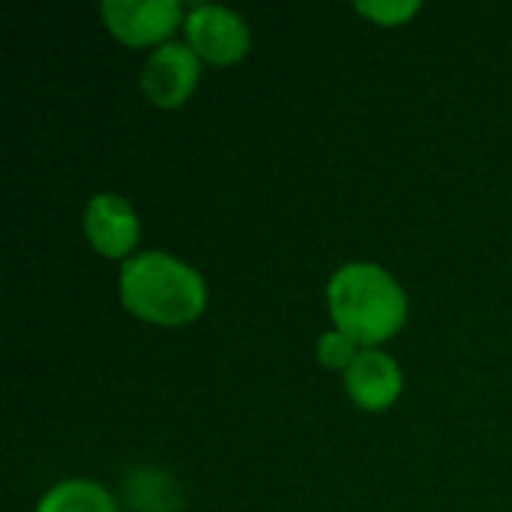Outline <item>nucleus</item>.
<instances>
[{"label": "nucleus", "mask_w": 512, "mask_h": 512, "mask_svg": "<svg viewBox=\"0 0 512 512\" xmlns=\"http://www.w3.org/2000/svg\"><path fill=\"white\" fill-rule=\"evenodd\" d=\"M327 309L336 330L351 336L360 348H378L405 327L408 294L384 267L354 261L330 276Z\"/></svg>", "instance_id": "1"}, {"label": "nucleus", "mask_w": 512, "mask_h": 512, "mask_svg": "<svg viewBox=\"0 0 512 512\" xmlns=\"http://www.w3.org/2000/svg\"><path fill=\"white\" fill-rule=\"evenodd\" d=\"M117 288L126 312L156 327L192 324L207 306L201 273L168 252H141L123 261Z\"/></svg>", "instance_id": "2"}, {"label": "nucleus", "mask_w": 512, "mask_h": 512, "mask_svg": "<svg viewBox=\"0 0 512 512\" xmlns=\"http://www.w3.org/2000/svg\"><path fill=\"white\" fill-rule=\"evenodd\" d=\"M183 33L189 48L198 54V60H207L213 66H231L240 63L252 48L249 24L225 6L216 3H198L186 12Z\"/></svg>", "instance_id": "3"}, {"label": "nucleus", "mask_w": 512, "mask_h": 512, "mask_svg": "<svg viewBox=\"0 0 512 512\" xmlns=\"http://www.w3.org/2000/svg\"><path fill=\"white\" fill-rule=\"evenodd\" d=\"M99 12L108 33L126 48H162L186 21L177 0H105Z\"/></svg>", "instance_id": "4"}, {"label": "nucleus", "mask_w": 512, "mask_h": 512, "mask_svg": "<svg viewBox=\"0 0 512 512\" xmlns=\"http://www.w3.org/2000/svg\"><path fill=\"white\" fill-rule=\"evenodd\" d=\"M201 81V60L183 42L153 48L141 69V90L156 108H180L192 99Z\"/></svg>", "instance_id": "5"}, {"label": "nucleus", "mask_w": 512, "mask_h": 512, "mask_svg": "<svg viewBox=\"0 0 512 512\" xmlns=\"http://www.w3.org/2000/svg\"><path fill=\"white\" fill-rule=\"evenodd\" d=\"M84 237L105 258H126L141 237V222L132 204L114 192H99L84 207Z\"/></svg>", "instance_id": "6"}, {"label": "nucleus", "mask_w": 512, "mask_h": 512, "mask_svg": "<svg viewBox=\"0 0 512 512\" xmlns=\"http://www.w3.org/2000/svg\"><path fill=\"white\" fill-rule=\"evenodd\" d=\"M402 387L405 378L399 363L378 348H363L345 372V390L351 402L372 414L393 408L396 399L402 396Z\"/></svg>", "instance_id": "7"}, {"label": "nucleus", "mask_w": 512, "mask_h": 512, "mask_svg": "<svg viewBox=\"0 0 512 512\" xmlns=\"http://www.w3.org/2000/svg\"><path fill=\"white\" fill-rule=\"evenodd\" d=\"M36 512H120L117 501L93 480H63L51 486Z\"/></svg>", "instance_id": "8"}, {"label": "nucleus", "mask_w": 512, "mask_h": 512, "mask_svg": "<svg viewBox=\"0 0 512 512\" xmlns=\"http://www.w3.org/2000/svg\"><path fill=\"white\" fill-rule=\"evenodd\" d=\"M129 501L135 504L138 512H168L177 510L180 498L171 486V477L159 471H138L129 480Z\"/></svg>", "instance_id": "9"}, {"label": "nucleus", "mask_w": 512, "mask_h": 512, "mask_svg": "<svg viewBox=\"0 0 512 512\" xmlns=\"http://www.w3.org/2000/svg\"><path fill=\"white\" fill-rule=\"evenodd\" d=\"M354 9L372 24L399 27V24H408L423 9V3L420 0H363V3H354Z\"/></svg>", "instance_id": "10"}, {"label": "nucleus", "mask_w": 512, "mask_h": 512, "mask_svg": "<svg viewBox=\"0 0 512 512\" xmlns=\"http://www.w3.org/2000/svg\"><path fill=\"white\" fill-rule=\"evenodd\" d=\"M360 351L363 348L351 336H345L342 330H327L321 336V342H318V360H321V366L324 369H336V372H348V366L357 360Z\"/></svg>", "instance_id": "11"}]
</instances>
